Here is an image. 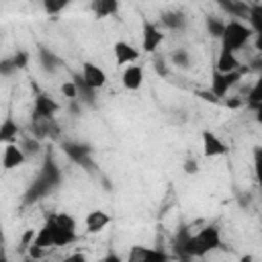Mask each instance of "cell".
I'll return each instance as SVG.
<instances>
[{
  "instance_id": "cell-20",
  "label": "cell",
  "mask_w": 262,
  "mask_h": 262,
  "mask_svg": "<svg viewBox=\"0 0 262 262\" xmlns=\"http://www.w3.org/2000/svg\"><path fill=\"white\" fill-rule=\"evenodd\" d=\"M248 104L254 106V104H262V70H260V76L258 80L254 82L250 94H248Z\"/></svg>"
},
{
  "instance_id": "cell-10",
  "label": "cell",
  "mask_w": 262,
  "mask_h": 262,
  "mask_svg": "<svg viewBox=\"0 0 262 262\" xmlns=\"http://www.w3.org/2000/svg\"><path fill=\"white\" fill-rule=\"evenodd\" d=\"M25 162H27V154L23 151V147L18 143H4V151H2V168L4 170L20 168Z\"/></svg>"
},
{
  "instance_id": "cell-2",
  "label": "cell",
  "mask_w": 262,
  "mask_h": 262,
  "mask_svg": "<svg viewBox=\"0 0 262 262\" xmlns=\"http://www.w3.org/2000/svg\"><path fill=\"white\" fill-rule=\"evenodd\" d=\"M221 244V235L219 229L213 225H207L203 229H199L196 233H192L190 237H186L184 242V254L192 256V258H203L207 254H211L213 250H217Z\"/></svg>"
},
{
  "instance_id": "cell-28",
  "label": "cell",
  "mask_w": 262,
  "mask_h": 262,
  "mask_svg": "<svg viewBox=\"0 0 262 262\" xmlns=\"http://www.w3.org/2000/svg\"><path fill=\"white\" fill-rule=\"evenodd\" d=\"M184 170H186L188 174H196V172H199V164H196L194 160H186V164H184Z\"/></svg>"
},
{
  "instance_id": "cell-23",
  "label": "cell",
  "mask_w": 262,
  "mask_h": 262,
  "mask_svg": "<svg viewBox=\"0 0 262 262\" xmlns=\"http://www.w3.org/2000/svg\"><path fill=\"white\" fill-rule=\"evenodd\" d=\"M61 94L66 96V98H76L78 94H80V88H78V82H63L61 84Z\"/></svg>"
},
{
  "instance_id": "cell-11",
  "label": "cell",
  "mask_w": 262,
  "mask_h": 262,
  "mask_svg": "<svg viewBox=\"0 0 262 262\" xmlns=\"http://www.w3.org/2000/svg\"><path fill=\"white\" fill-rule=\"evenodd\" d=\"M201 139H203V156L205 158H217V156L227 154V145L213 131L205 129L203 135H201Z\"/></svg>"
},
{
  "instance_id": "cell-34",
  "label": "cell",
  "mask_w": 262,
  "mask_h": 262,
  "mask_svg": "<svg viewBox=\"0 0 262 262\" xmlns=\"http://www.w3.org/2000/svg\"><path fill=\"white\" fill-rule=\"evenodd\" d=\"M242 262H252V258H250V256H244V258H242Z\"/></svg>"
},
{
  "instance_id": "cell-17",
  "label": "cell",
  "mask_w": 262,
  "mask_h": 262,
  "mask_svg": "<svg viewBox=\"0 0 262 262\" xmlns=\"http://www.w3.org/2000/svg\"><path fill=\"white\" fill-rule=\"evenodd\" d=\"M164 29H182L186 25V16L182 12H166L162 16Z\"/></svg>"
},
{
  "instance_id": "cell-30",
  "label": "cell",
  "mask_w": 262,
  "mask_h": 262,
  "mask_svg": "<svg viewBox=\"0 0 262 262\" xmlns=\"http://www.w3.org/2000/svg\"><path fill=\"white\" fill-rule=\"evenodd\" d=\"M254 47H256V51L258 53H262V31H258V33H254Z\"/></svg>"
},
{
  "instance_id": "cell-24",
  "label": "cell",
  "mask_w": 262,
  "mask_h": 262,
  "mask_svg": "<svg viewBox=\"0 0 262 262\" xmlns=\"http://www.w3.org/2000/svg\"><path fill=\"white\" fill-rule=\"evenodd\" d=\"M172 61H174L176 66H182V68H188V63H190V57H188V53H186V49H176V51L172 53Z\"/></svg>"
},
{
  "instance_id": "cell-29",
  "label": "cell",
  "mask_w": 262,
  "mask_h": 262,
  "mask_svg": "<svg viewBox=\"0 0 262 262\" xmlns=\"http://www.w3.org/2000/svg\"><path fill=\"white\" fill-rule=\"evenodd\" d=\"M156 70L160 76H168V68H166V61L164 59H156Z\"/></svg>"
},
{
  "instance_id": "cell-19",
  "label": "cell",
  "mask_w": 262,
  "mask_h": 262,
  "mask_svg": "<svg viewBox=\"0 0 262 262\" xmlns=\"http://www.w3.org/2000/svg\"><path fill=\"white\" fill-rule=\"evenodd\" d=\"M248 23H250V27H252L254 33L262 31V4H250Z\"/></svg>"
},
{
  "instance_id": "cell-27",
  "label": "cell",
  "mask_w": 262,
  "mask_h": 262,
  "mask_svg": "<svg viewBox=\"0 0 262 262\" xmlns=\"http://www.w3.org/2000/svg\"><path fill=\"white\" fill-rule=\"evenodd\" d=\"M59 262H86V256H84L82 252H76V254L66 256V258H63V260H59Z\"/></svg>"
},
{
  "instance_id": "cell-8",
  "label": "cell",
  "mask_w": 262,
  "mask_h": 262,
  "mask_svg": "<svg viewBox=\"0 0 262 262\" xmlns=\"http://www.w3.org/2000/svg\"><path fill=\"white\" fill-rule=\"evenodd\" d=\"M242 74H244V70H239V72H231V74H215L213 76V84H211V92L217 96V98H223L227 92H229V88L231 86H235L239 80H242Z\"/></svg>"
},
{
  "instance_id": "cell-26",
  "label": "cell",
  "mask_w": 262,
  "mask_h": 262,
  "mask_svg": "<svg viewBox=\"0 0 262 262\" xmlns=\"http://www.w3.org/2000/svg\"><path fill=\"white\" fill-rule=\"evenodd\" d=\"M27 59H29V55L20 51V53H16V55L10 59V63H12V68L16 70V68H25V66H27Z\"/></svg>"
},
{
  "instance_id": "cell-25",
  "label": "cell",
  "mask_w": 262,
  "mask_h": 262,
  "mask_svg": "<svg viewBox=\"0 0 262 262\" xmlns=\"http://www.w3.org/2000/svg\"><path fill=\"white\" fill-rule=\"evenodd\" d=\"M207 27H209V33L211 35H215V37H219L221 39V35H223V29H225V23H221V20H213V18H209L207 20Z\"/></svg>"
},
{
  "instance_id": "cell-3",
  "label": "cell",
  "mask_w": 262,
  "mask_h": 262,
  "mask_svg": "<svg viewBox=\"0 0 262 262\" xmlns=\"http://www.w3.org/2000/svg\"><path fill=\"white\" fill-rule=\"evenodd\" d=\"M250 39H254V31L250 25H246L244 20H227L223 35H221V49L229 51V53H237Z\"/></svg>"
},
{
  "instance_id": "cell-31",
  "label": "cell",
  "mask_w": 262,
  "mask_h": 262,
  "mask_svg": "<svg viewBox=\"0 0 262 262\" xmlns=\"http://www.w3.org/2000/svg\"><path fill=\"white\" fill-rule=\"evenodd\" d=\"M252 108H254V119H256V123L262 125V104H254Z\"/></svg>"
},
{
  "instance_id": "cell-4",
  "label": "cell",
  "mask_w": 262,
  "mask_h": 262,
  "mask_svg": "<svg viewBox=\"0 0 262 262\" xmlns=\"http://www.w3.org/2000/svg\"><path fill=\"white\" fill-rule=\"evenodd\" d=\"M59 111V104L45 92H39L35 102H33V117L35 121H51L55 117V113Z\"/></svg>"
},
{
  "instance_id": "cell-13",
  "label": "cell",
  "mask_w": 262,
  "mask_h": 262,
  "mask_svg": "<svg viewBox=\"0 0 262 262\" xmlns=\"http://www.w3.org/2000/svg\"><path fill=\"white\" fill-rule=\"evenodd\" d=\"M108 223H111V217L104 211H100V209L90 211L86 215V219H84V225H86V231L88 233H100Z\"/></svg>"
},
{
  "instance_id": "cell-12",
  "label": "cell",
  "mask_w": 262,
  "mask_h": 262,
  "mask_svg": "<svg viewBox=\"0 0 262 262\" xmlns=\"http://www.w3.org/2000/svg\"><path fill=\"white\" fill-rule=\"evenodd\" d=\"M121 82H123V88L127 90H139L141 84H143V68L133 63V66H127L121 74Z\"/></svg>"
},
{
  "instance_id": "cell-14",
  "label": "cell",
  "mask_w": 262,
  "mask_h": 262,
  "mask_svg": "<svg viewBox=\"0 0 262 262\" xmlns=\"http://www.w3.org/2000/svg\"><path fill=\"white\" fill-rule=\"evenodd\" d=\"M239 70H242V63H239L237 55L221 49L219 57H217V72L219 74H231V72H239Z\"/></svg>"
},
{
  "instance_id": "cell-5",
  "label": "cell",
  "mask_w": 262,
  "mask_h": 262,
  "mask_svg": "<svg viewBox=\"0 0 262 262\" xmlns=\"http://www.w3.org/2000/svg\"><path fill=\"white\" fill-rule=\"evenodd\" d=\"M82 84L86 88H90L92 92L94 90H100L104 84H106V74L100 66L92 63V61H86L82 63Z\"/></svg>"
},
{
  "instance_id": "cell-33",
  "label": "cell",
  "mask_w": 262,
  "mask_h": 262,
  "mask_svg": "<svg viewBox=\"0 0 262 262\" xmlns=\"http://www.w3.org/2000/svg\"><path fill=\"white\" fill-rule=\"evenodd\" d=\"M242 102L239 100H225V106H229V108H237Z\"/></svg>"
},
{
  "instance_id": "cell-7",
  "label": "cell",
  "mask_w": 262,
  "mask_h": 262,
  "mask_svg": "<svg viewBox=\"0 0 262 262\" xmlns=\"http://www.w3.org/2000/svg\"><path fill=\"white\" fill-rule=\"evenodd\" d=\"M164 39H166V35L158 25L143 23V39H141V49L143 51H147V53L158 51V47L164 43Z\"/></svg>"
},
{
  "instance_id": "cell-16",
  "label": "cell",
  "mask_w": 262,
  "mask_h": 262,
  "mask_svg": "<svg viewBox=\"0 0 262 262\" xmlns=\"http://www.w3.org/2000/svg\"><path fill=\"white\" fill-rule=\"evenodd\" d=\"M221 8L227 10L229 16H233V20L248 18V14H250V4H246V2H221Z\"/></svg>"
},
{
  "instance_id": "cell-21",
  "label": "cell",
  "mask_w": 262,
  "mask_h": 262,
  "mask_svg": "<svg viewBox=\"0 0 262 262\" xmlns=\"http://www.w3.org/2000/svg\"><path fill=\"white\" fill-rule=\"evenodd\" d=\"M254 174H256L258 184L262 186V147L254 149Z\"/></svg>"
},
{
  "instance_id": "cell-15",
  "label": "cell",
  "mask_w": 262,
  "mask_h": 262,
  "mask_svg": "<svg viewBox=\"0 0 262 262\" xmlns=\"http://www.w3.org/2000/svg\"><path fill=\"white\" fill-rule=\"evenodd\" d=\"M90 10L98 16V18H104V16H111L119 10V2L115 0H94L90 4Z\"/></svg>"
},
{
  "instance_id": "cell-32",
  "label": "cell",
  "mask_w": 262,
  "mask_h": 262,
  "mask_svg": "<svg viewBox=\"0 0 262 262\" xmlns=\"http://www.w3.org/2000/svg\"><path fill=\"white\" fill-rule=\"evenodd\" d=\"M100 262H123V258H121L119 254H106Z\"/></svg>"
},
{
  "instance_id": "cell-6",
  "label": "cell",
  "mask_w": 262,
  "mask_h": 262,
  "mask_svg": "<svg viewBox=\"0 0 262 262\" xmlns=\"http://www.w3.org/2000/svg\"><path fill=\"white\" fill-rule=\"evenodd\" d=\"M125 262H168L166 252L156 250V248H147V246H133L127 254Z\"/></svg>"
},
{
  "instance_id": "cell-18",
  "label": "cell",
  "mask_w": 262,
  "mask_h": 262,
  "mask_svg": "<svg viewBox=\"0 0 262 262\" xmlns=\"http://www.w3.org/2000/svg\"><path fill=\"white\" fill-rule=\"evenodd\" d=\"M16 133H18L16 123H14V121H10V119H6V121L2 123V129H0V139H2L4 143H14Z\"/></svg>"
},
{
  "instance_id": "cell-9",
  "label": "cell",
  "mask_w": 262,
  "mask_h": 262,
  "mask_svg": "<svg viewBox=\"0 0 262 262\" xmlns=\"http://www.w3.org/2000/svg\"><path fill=\"white\" fill-rule=\"evenodd\" d=\"M113 53H115V63L121 68V66H133L137 59H139V51L127 43V41H115L113 45Z\"/></svg>"
},
{
  "instance_id": "cell-22",
  "label": "cell",
  "mask_w": 262,
  "mask_h": 262,
  "mask_svg": "<svg viewBox=\"0 0 262 262\" xmlns=\"http://www.w3.org/2000/svg\"><path fill=\"white\" fill-rule=\"evenodd\" d=\"M43 8H45V12H49V14H59L63 8H68V2H66V0H59V2L47 0V2H43Z\"/></svg>"
},
{
  "instance_id": "cell-1",
  "label": "cell",
  "mask_w": 262,
  "mask_h": 262,
  "mask_svg": "<svg viewBox=\"0 0 262 262\" xmlns=\"http://www.w3.org/2000/svg\"><path fill=\"white\" fill-rule=\"evenodd\" d=\"M78 231H76V219L70 213H53L45 219L43 227L37 231L33 246L47 250V248H57V246H68L76 242Z\"/></svg>"
}]
</instances>
